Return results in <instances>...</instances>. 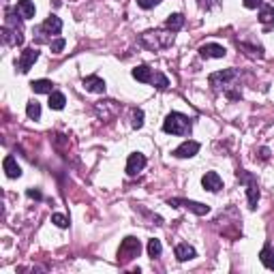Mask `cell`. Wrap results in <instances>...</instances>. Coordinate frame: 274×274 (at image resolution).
<instances>
[{"label":"cell","mask_w":274,"mask_h":274,"mask_svg":"<svg viewBox=\"0 0 274 274\" xmlns=\"http://www.w3.org/2000/svg\"><path fill=\"white\" fill-rule=\"evenodd\" d=\"M176 34L167 28H154V30H146L139 34V43L150 52H159V50H167L174 45Z\"/></svg>","instance_id":"obj_1"},{"label":"cell","mask_w":274,"mask_h":274,"mask_svg":"<svg viewBox=\"0 0 274 274\" xmlns=\"http://www.w3.org/2000/svg\"><path fill=\"white\" fill-rule=\"evenodd\" d=\"M191 129H193V122H191V118L180 114V112H172L167 114L163 122V131L170 135H188Z\"/></svg>","instance_id":"obj_2"},{"label":"cell","mask_w":274,"mask_h":274,"mask_svg":"<svg viewBox=\"0 0 274 274\" xmlns=\"http://www.w3.org/2000/svg\"><path fill=\"white\" fill-rule=\"evenodd\" d=\"M236 178H238V182H242V184L246 186L248 208L255 210L257 204H259V182H257V178H255L251 172H246V170H238V172H236Z\"/></svg>","instance_id":"obj_3"},{"label":"cell","mask_w":274,"mask_h":274,"mask_svg":"<svg viewBox=\"0 0 274 274\" xmlns=\"http://www.w3.org/2000/svg\"><path fill=\"white\" fill-rule=\"evenodd\" d=\"M139 253H141V242L135 236H127L120 242V248H118V261H120L122 266H127L129 261L139 257Z\"/></svg>","instance_id":"obj_4"},{"label":"cell","mask_w":274,"mask_h":274,"mask_svg":"<svg viewBox=\"0 0 274 274\" xmlns=\"http://www.w3.org/2000/svg\"><path fill=\"white\" fill-rule=\"evenodd\" d=\"M60 30H62V19L58 15H50L37 30H34V34H37V41H47V37L60 34Z\"/></svg>","instance_id":"obj_5"},{"label":"cell","mask_w":274,"mask_h":274,"mask_svg":"<svg viewBox=\"0 0 274 274\" xmlns=\"http://www.w3.org/2000/svg\"><path fill=\"white\" fill-rule=\"evenodd\" d=\"M167 206L191 210L193 214H197V217H206V214L210 212V206L199 204V201H193V199H184V197H172V199H167Z\"/></svg>","instance_id":"obj_6"},{"label":"cell","mask_w":274,"mask_h":274,"mask_svg":"<svg viewBox=\"0 0 274 274\" xmlns=\"http://www.w3.org/2000/svg\"><path fill=\"white\" fill-rule=\"evenodd\" d=\"M236 77H238V71H236V69H223V71H217V73H212V75L208 77V81H210V86H212L214 90L225 88V92H227L229 81L236 79Z\"/></svg>","instance_id":"obj_7"},{"label":"cell","mask_w":274,"mask_h":274,"mask_svg":"<svg viewBox=\"0 0 274 274\" xmlns=\"http://www.w3.org/2000/svg\"><path fill=\"white\" fill-rule=\"evenodd\" d=\"M118 112H120V105H118L116 101L107 99V101H99L97 105H94V114H97L101 120H114V118L118 116Z\"/></svg>","instance_id":"obj_8"},{"label":"cell","mask_w":274,"mask_h":274,"mask_svg":"<svg viewBox=\"0 0 274 274\" xmlns=\"http://www.w3.org/2000/svg\"><path fill=\"white\" fill-rule=\"evenodd\" d=\"M37 60H39V50L37 47H26V50L22 52V56H19V62H17L19 73H28Z\"/></svg>","instance_id":"obj_9"},{"label":"cell","mask_w":274,"mask_h":274,"mask_svg":"<svg viewBox=\"0 0 274 274\" xmlns=\"http://www.w3.org/2000/svg\"><path fill=\"white\" fill-rule=\"evenodd\" d=\"M146 167V157L141 152H133L129 154V161H127V174L129 176H137L139 172H144Z\"/></svg>","instance_id":"obj_10"},{"label":"cell","mask_w":274,"mask_h":274,"mask_svg":"<svg viewBox=\"0 0 274 274\" xmlns=\"http://www.w3.org/2000/svg\"><path fill=\"white\" fill-rule=\"evenodd\" d=\"M199 141H182L180 146H178L172 154L176 159H191V157H195V154L199 152Z\"/></svg>","instance_id":"obj_11"},{"label":"cell","mask_w":274,"mask_h":274,"mask_svg":"<svg viewBox=\"0 0 274 274\" xmlns=\"http://www.w3.org/2000/svg\"><path fill=\"white\" fill-rule=\"evenodd\" d=\"M199 56L201 58H225L227 56V50H225L223 45H219V43H206V45H201L199 47Z\"/></svg>","instance_id":"obj_12"},{"label":"cell","mask_w":274,"mask_h":274,"mask_svg":"<svg viewBox=\"0 0 274 274\" xmlns=\"http://www.w3.org/2000/svg\"><path fill=\"white\" fill-rule=\"evenodd\" d=\"M201 186H204L206 191H210V193H217V191L223 188V180H221V176L217 172H206L204 178H201Z\"/></svg>","instance_id":"obj_13"},{"label":"cell","mask_w":274,"mask_h":274,"mask_svg":"<svg viewBox=\"0 0 274 274\" xmlns=\"http://www.w3.org/2000/svg\"><path fill=\"white\" fill-rule=\"evenodd\" d=\"M81 86H84L88 92H94V94H105V79L99 77V75H88L81 81Z\"/></svg>","instance_id":"obj_14"},{"label":"cell","mask_w":274,"mask_h":274,"mask_svg":"<svg viewBox=\"0 0 274 274\" xmlns=\"http://www.w3.org/2000/svg\"><path fill=\"white\" fill-rule=\"evenodd\" d=\"M3 41H5L7 45L17 47V45H24V34H22V30H17V28L3 26Z\"/></svg>","instance_id":"obj_15"},{"label":"cell","mask_w":274,"mask_h":274,"mask_svg":"<svg viewBox=\"0 0 274 274\" xmlns=\"http://www.w3.org/2000/svg\"><path fill=\"white\" fill-rule=\"evenodd\" d=\"M174 253H176L178 261H188V259H195V257H197V251H195V248L191 246V244H186V242H180V244H176Z\"/></svg>","instance_id":"obj_16"},{"label":"cell","mask_w":274,"mask_h":274,"mask_svg":"<svg viewBox=\"0 0 274 274\" xmlns=\"http://www.w3.org/2000/svg\"><path fill=\"white\" fill-rule=\"evenodd\" d=\"M131 75H133L137 81H141V84H150L152 81V69L146 67V65H139V67H135L133 71H131Z\"/></svg>","instance_id":"obj_17"},{"label":"cell","mask_w":274,"mask_h":274,"mask_svg":"<svg viewBox=\"0 0 274 274\" xmlns=\"http://www.w3.org/2000/svg\"><path fill=\"white\" fill-rule=\"evenodd\" d=\"M22 15H19V11L15 9H7L5 11V26H9V28H17V30H22Z\"/></svg>","instance_id":"obj_18"},{"label":"cell","mask_w":274,"mask_h":274,"mask_svg":"<svg viewBox=\"0 0 274 274\" xmlns=\"http://www.w3.org/2000/svg\"><path fill=\"white\" fill-rule=\"evenodd\" d=\"M30 88L34 94H52L54 92V84L50 79H34V81H30Z\"/></svg>","instance_id":"obj_19"},{"label":"cell","mask_w":274,"mask_h":274,"mask_svg":"<svg viewBox=\"0 0 274 274\" xmlns=\"http://www.w3.org/2000/svg\"><path fill=\"white\" fill-rule=\"evenodd\" d=\"M259 259H261V264H264L268 270H274V248L270 242L264 244V248L259 251Z\"/></svg>","instance_id":"obj_20"},{"label":"cell","mask_w":274,"mask_h":274,"mask_svg":"<svg viewBox=\"0 0 274 274\" xmlns=\"http://www.w3.org/2000/svg\"><path fill=\"white\" fill-rule=\"evenodd\" d=\"M3 167H5V172H7L9 178H19V176H22V167L17 165L15 157H11V154H9V157H5Z\"/></svg>","instance_id":"obj_21"},{"label":"cell","mask_w":274,"mask_h":274,"mask_svg":"<svg viewBox=\"0 0 274 274\" xmlns=\"http://www.w3.org/2000/svg\"><path fill=\"white\" fill-rule=\"evenodd\" d=\"M17 11H19V15L24 19H30V17H34V13H37L32 0H17Z\"/></svg>","instance_id":"obj_22"},{"label":"cell","mask_w":274,"mask_h":274,"mask_svg":"<svg viewBox=\"0 0 274 274\" xmlns=\"http://www.w3.org/2000/svg\"><path fill=\"white\" fill-rule=\"evenodd\" d=\"M47 105H50V110L60 112V110H65V105H67V97H65L62 92H52V94H50V101H47Z\"/></svg>","instance_id":"obj_23"},{"label":"cell","mask_w":274,"mask_h":274,"mask_svg":"<svg viewBox=\"0 0 274 274\" xmlns=\"http://www.w3.org/2000/svg\"><path fill=\"white\" fill-rule=\"evenodd\" d=\"M238 47L240 50H244V54H248V56H253V58H264V47L261 45H255V43H238Z\"/></svg>","instance_id":"obj_24"},{"label":"cell","mask_w":274,"mask_h":274,"mask_svg":"<svg viewBox=\"0 0 274 274\" xmlns=\"http://www.w3.org/2000/svg\"><path fill=\"white\" fill-rule=\"evenodd\" d=\"M182 26H184V15H180V13H172L167 17V22H165V28L172 30V32H178Z\"/></svg>","instance_id":"obj_25"},{"label":"cell","mask_w":274,"mask_h":274,"mask_svg":"<svg viewBox=\"0 0 274 274\" xmlns=\"http://www.w3.org/2000/svg\"><path fill=\"white\" fill-rule=\"evenodd\" d=\"M259 22L264 24V26H272V24H274V7H270V5H261Z\"/></svg>","instance_id":"obj_26"},{"label":"cell","mask_w":274,"mask_h":274,"mask_svg":"<svg viewBox=\"0 0 274 274\" xmlns=\"http://www.w3.org/2000/svg\"><path fill=\"white\" fill-rule=\"evenodd\" d=\"M161 253H163V244H161V240H157V238L148 240V255H150L152 259H157V257H161Z\"/></svg>","instance_id":"obj_27"},{"label":"cell","mask_w":274,"mask_h":274,"mask_svg":"<svg viewBox=\"0 0 274 274\" xmlns=\"http://www.w3.org/2000/svg\"><path fill=\"white\" fill-rule=\"evenodd\" d=\"M26 116L30 118V120H39L41 118V105L37 101H28L26 105Z\"/></svg>","instance_id":"obj_28"},{"label":"cell","mask_w":274,"mask_h":274,"mask_svg":"<svg viewBox=\"0 0 274 274\" xmlns=\"http://www.w3.org/2000/svg\"><path fill=\"white\" fill-rule=\"evenodd\" d=\"M150 84H152L154 88H157V90H165V88L170 86V79H167V75H163V73H154Z\"/></svg>","instance_id":"obj_29"},{"label":"cell","mask_w":274,"mask_h":274,"mask_svg":"<svg viewBox=\"0 0 274 274\" xmlns=\"http://www.w3.org/2000/svg\"><path fill=\"white\" fill-rule=\"evenodd\" d=\"M52 223H54V225H58V227H60V229H67L69 225H71V223H69V219L65 217V214H58V212H56V214H52Z\"/></svg>","instance_id":"obj_30"},{"label":"cell","mask_w":274,"mask_h":274,"mask_svg":"<svg viewBox=\"0 0 274 274\" xmlns=\"http://www.w3.org/2000/svg\"><path fill=\"white\" fill-rule=\"evenodd\" d=\"M133 129H141L144 127V110H135L133 112V122H131Z\"/></svg>","instance_id":"obj_31"},{"label":"cell","mask_w":274,"mask_h":274,"mask_svg":"<svg viewBox=\"0 0 274 274\" xmlns=\"http://www.w3.org/2000/svg\"><path fill=\"white\" fill-rule=\"evenodd\" d=\"M65 45H67V41H65V39H54V41L50 43L52 54H60V52L65 50Z\"/></svg>","instance_id":"obj_32"},{"label":"cell","mask_w":274,"mask_h":274,"mask_svg":"<svg viewBox=\"0 0 274 274\" xmlns=\"http://www.w3.org/2000/svg\"><path fill=\"white\" fill-rule=\"evenodd\" d=\"M159 3H161V0H137V5H139L141 9H146V11H148V9H154Z\"/></svg>","instance_id":"obj_33"},{"label":"cell","mask_w":274,"mask_h":274,"mask_svg":"<svg viewBox=\"0 0 274 274\" xmlns=\"http://www.w3.org/2000/svg\"><path fill=\"white\" fill-rule=\"evenodd\" d=\"M26 195H28L30 199H43V193H41L39 188H28V191H26Z\"/></svg>","instance_id":"obj_34"},{"label":"cell","mask_w":274,"mask_h":274,"mask_svg":"<svg viewBox=\"0 0 274 274\" xmlns=\"http://www.w3.org/2000/svg\"><path fill=\"white\" fill-rule=\"evenodd\" d=\"M217 3H219V0H197V5H199L201 9H212Z\"/></svg>","instance_id":"obj_35"},{"label":"cell","mask_w":274,"mask_h":274,"mask_svg":"<svg viewBox=\"0 0 274 274\" xmlns=\"http://www.w3.org/2000/svg\"><path fill=\"white\" fill-rule=\"evenodd\" d=\"M242 3H244L246 9H257V7H261V0H242Z\"/></svg>","instance_id":"obj_36"},{"label":"cell","mask_w":274,"mask_h":274,"mask_svg":"<svg viewBox=\"0 0 274 274\" xmlns=\"http://www.w3.org/2000/svg\"><path fill=\"white\" fill-rule=\"evenodd\" d=\"M257 157H259V161L266 163V161L270 159V150H268V148H259V154H257Z\"/></svg>","instance_id":"obj_37"}]
</instances>
